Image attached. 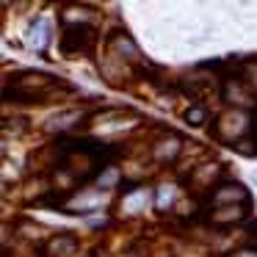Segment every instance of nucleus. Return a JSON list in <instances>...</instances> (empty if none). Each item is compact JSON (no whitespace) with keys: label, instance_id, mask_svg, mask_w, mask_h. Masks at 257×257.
I'll use <instances>...</instances> for the list:
<instances>
[{"label":"nucleus","instance_id":"20","mask_svg":"<svg viewBox=\"0 0 257 257\" xmlns=\"http://www.w3.org/2000/svg\"><path fill=\"white\" fill-rule=\"evenodd\" d=\"M224 257H257V243H240L232 246Z\"/></svg>","mask_w":257,"mask_h":257},{"label":"nucleus","instance_id":"19","mask_svg":"<svg viewBox=\"0 0 257 257\" xmlns=\"http://www.w3.org/2000/svg\"><path fill=\"white\" fill-rule=\"evenodd\" d=\"M12 130H14V139L17 136H23V133H28V122H25L23 116H6L3 119V136H12Z\"/></svg>","mask_w":257,"mask_h":257},{"label":"nucleus","instance_id":"7","mask_svg":"<svg viewBox=\"0 0 257 257\" xmlns=\"http://www.w3.org/2000/svg\"><path fill=\"white\" fill-rule=\"evenodd\" d=\"M183 152H185V141H183V136L174 133V130H163V133L150 144V158L158 166H174V163L183 158Z\"/></svg>","mask_w":257,"mask_h":257},{"label":"nucleus","instance_id":"16","mask_svg":"<svg viewBox=\"0 0 257 257\" xmlns=\"http://www.w3.org/2000/svg\"><path fill=\"white\" fill-rule=\"evenodd\" d=\"M183 122L188 124V127H205V124L210 122V108L202 105V102H191L183 111Z\"/></svg>","mask_w":257,"mask_h":257},{"label":"nucleus","instance_id":"14","mask_svg":"<svg viewBox=\"0 0 257 257\" xmlns=\"http://www.w3.org/2000/svg\"><path fill=\"white\" fill-rule=\"evenodd\" d=\"M152 196H155V191L144 188V185L133 188L130 194H122V213L124 216H141V213H147Z\"/></svg>","mask_w":257,"mask_h":257},{"label":"nucleus","instance_id":"4","mask_svg":"<svg viewBox=\"0 0 257 257\" xmlns=\"http://www.w3.org/2000/svg\"><path fill=\"white\" fill-rule=\"evenodd\" d=\"M141 119L136 116L133 111H122V108H108V111H100L94 116H89V127L100 136H113L122 133V130H130L133 124H139Z\"/></svg>","mask_w":257,"mask_h":257},{"label":"nucleus","instance_id":"8","mask_svg":"<svg viewBox=\"0 0 257 257\" xmlns=\"http://www.w3.org/2000/svg\"><path fill=\"white\" fill-rule=\"evenodd\" d=\"M83 122H89V113L72 108V111H58V113H53V116H47L45 124H42V130L50 133V136H69L78 127H83Z\"/></svg>","mask_w":257,"mask_h":257},{"label":"nucleus","instance_id":"23","mask_svg":"<svg viewBox=\"0 0 257 257\" xmlns=\"http://www.w3.org/2000/svg\"><path fill=\"white\" fill-rule=\"evenodd\" d=\"M53 3H72V0H53Z\"/></svg>","mask_w":257,"mask_h":257},{"label":"nucleus","instance_id":"9","mask_svg":"<svg viewBox=\"0 0 257 257\" xmlns=\"http://www.w3.org/2000/svg\"><path fill=\"white\" fill-rule=\"evenodd\" d=\"M251 194L240 180H224L218 183L216 188L207 194V207H216V205H232V202H249Z\"/></svg>","mask_w":257,"mask_h":257},{"label":"nucleus","instance_id":"1","mask_svg":"<svg viewBox=\"0 0 257 257\" xmlns=\"http://www.w3.org/2000/svg\"><path fill=\"white\" fill-rule=\"evenodd\" d=\"M254 130V116L249 113V108H238V105H227V111H221L213 119V139L218 144H229L240 141L243 136H249Z\"/></svg>","mask_w":257,"mask_h":257},{"label":"nucleus","instance_id":"12","mask_svg":"<svg viewBox=\"0 0 257 257\" xmlns=\"http://www.w3.org/2000/svg\"><path fill=\"white\" fill-rule=\"evenodd\" d=\"M105 47L111 53H116L119 58H124V61H130V64H141L144 58H141V50H139V45H136V39L127 34V31H116V34H111L105 39Z\"/></svg>","mask_w":257,"mask_h":257},{"label":"nucleus","instance_id":"15","mask_svg":"<svg viewBox=\"0 0 257 257\" xmlns=\"http://www.w3.org/2000/svg\"><path fill=\"white\" fill-rule=\"evenodd\" d=\"M58 17H61V25H94L97 12H91L89 6H80V3H67Z\"/></svg>","mask_w":257,"mask_h":257},{"label":"nucleus","instance_id":"6","mask_svg":"<svg viewBox=\"0 0 257 257\" xmlns=\"http://www.w3.org/2000/svg\"><path fill=\"white\" fill-rule=\"evenodd\" d=\"M251 216V199L249 202H232V205H216L207 207L205 224H210L213 229H229L243 224Z\"/></svg>","mask_w":257,"mask_h":257},{"label":"nucleus","instance_id":"11","mask_svg":"<svg viewBox=\"0 0 257 257\" xmlns=\"http://www.w3.org/2000/svg\"><path fill=\"white\" fill-rule=\"evenodd\" d=\"M78 251H80V240L72 232L50 235L42 246V257H78Z\"/></svg>","mask_w":257,"mask_h":257},{"label":"nucleus","instance_id":"13","mask_svg":"<svg viewBox=\"0 0 257 257\" xmlns=\"http://www.w3.org/2000/svg\"><path fill=\"white\" fill-rule=\"evenodd\" d=\"M25 42H28L31 50L36 53H45L47 45L53 42V28H50V20L45 17H34L28 25V31H25Z\"/></svg>","mask_w":257,"mask_h":257},{"label":"nucleus","instance_id":"22","mask_svg":"<svg viewBox=\"0 0 257 257\" xmlns=\"http://www.w3.org/2000/svg\"><path fill=\"white\" fill-rule=\"evenodd\" d=\"M251 183H254V185H257V172H254V174H251Z\"/></svg>","mask_w":257,"mask_h":257},{"label":"nucleus","instance_id":"18","mask_svg":"<svg viewBox=\"0 0 257 257\" xmlns=\"http://www.w3.org/2000/svg\"><path fill=\"white\" fill-rule=\"evenodd\" d=\"M232 150L238 152V155H243V158H257V136H254V130H251L249 136H243L240 141H235Z\"/></svg>","mask_w":257,"mask_h":257},{"label":"nucleus","instance_id":"10","mask_svg":"<svg viewBox=\"0 0 257 257\" xmlns=\"http://www.w3.org/2000/svg\"><path fill=\"white\" fill-rule=\"evenodd\" d=\"M221 100L227 105H238V108H254V91L243 83L238 72L221 80Z\"/></svg>","mask_w":257,"mask_h":257},{"label":"nucleus","instance_id":"5","mask_svg":"<svg viewBox=\"0 0 257 257\" xmlns=\"http://www.w3.org/2000/svg\"><path fill=\"white\" fill-rule=\"evenodd\" d=\"M97 67H100V75L102 80H105L108 86H113V89H124V86L133 80V64L124 61V58H119L116 53H111L105 47V50L100 53V58H97Z\"/></svg>","mask_w":257,"mask_h":257},{"label":"nucleus","instance_id":"21","mask_svg":"<svg viewBox=\"0 0 257 257\" xmlns=\"http://www.w3.org/2000/svg\"><path fill=\"white\" fill-rule=\"evenodd\" d=\"M12 3H14V0H3V9H9V6H12Z\"/></svg>","mask_w":257,"mask_h":257},{"label":"nucleus","instance_id":"3","mask_svg":"<svg viewBox=\"0 0 257 257\" xmlns=\"http://www.w3.org/2000/svg\"><path fill=\"white\" fill-rule=\"evenodd\" d=\"M224 180H227L224 177V166L216 163V161H210V163H196V166L188 172V177L183 180V185L191 188V194L207 199V194H210L218 183H224Z\"/></svg>","mask_w":257,"mask_h":257},{"label":"nucleus","instance_id":"17","mask_svg":"<svg viewBox=\"0 0 257 257\" xmlns=\"http://www.w3.org/2000/svg\"><path fill=\"white\" fill-rule=\"evenodd\" d=\"M183 199V196L174 191V185H161V188L155 191V210L166 213V210H174V205Z\"/></svg>","mask_w":257,"mask_h":257},{"label":"nucleus","instance_id":"2","mask_svg":"<svg viewBox=\"0 0 257 257\" xmlns=\"http://www.w3.org/2000/svg\"><path fill=\"white\" fill-rule=\"evenodd\" d=\"M97 47V31L94 25H64L61 36H58V50L67 58L86 56Z\"/></svg>","mask_w":257,"mask_h":257}]
</instances>
